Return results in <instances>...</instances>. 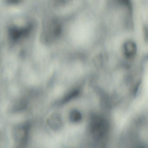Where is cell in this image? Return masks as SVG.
Segmentation results:
<instances>
[{"label": "cell", "instance_id": "1", "mask_svg": "<svg viewBox=\"0 0 148 148\" xmlns=\"http://www.w3.org/2000/svg\"><path fill=\"white\" fill-rule=\"evenodd\" d=\"M108 125L107 122L99 116L93 117L91 124V132L93 137L97 140L103 139L107 134Z\"/></svg>", "mask_w": 148, "mask_h": 148}, {"label": "cell", "instance_id": "2", "mask_svg": "<svg viewBox=\"0 0 148 148\" xmlns=\"http://www.w3.org/2000/svg\"><path fill=\"white\" fill-rule=\"evenodd\" d=\"M29 126L24 124L16 127L14 131V136L17 142L21 146H24L27 143Z\"/></svg>", "mask_w": 148, "mask_h": 148}, {"label": "cell", "instance_id": "3", "mask_svg": "<svg viewBox=\"0 0 148 148\" xmlns=\"http://www.w3.org/2000/svg\"><path fill=\"white\" fill-rule=\"evenodd\" d=\"M124 55L128 58L133 57L136 53L137 51V46L134 42L129 41L125 42L123 46Z\"/></svg>", "mask_w": 148, "mask_h": 148}, {"label": "cell", "instance_id": "4", "mask_svg": "<svg viewBox=\"0 0 148 148\" xmlns=\"http://www.w3.org/2000/svg\"><path fill=\"white\" fill-rule=\"evenodd\" d=\"M48 123L50 127L54 129H57L61 125V120L58 115L54 114L49 117Z\"/></svg>", "mask_w": 148, "mask_h": 148}, {"label": "cell", "instance_id": "5", "mask_svg": "<svg viewBox=\"0 0 148 148\" xmlns=\"http://www.w3.org/2000/svg\"><path fill=\"white\" fill-rule=\"evenodd\" d=\"M9 34L11 38L16 39L23 34V29H20L16 27H12L9 29Z\"/></svg>", "mask_w": 148, "mask_h": 148}, {"label": "cell", "instance_id": "6", "mask_svg": "<svg viewBox=\"0 0 148 148\" xmlns=\"http://www.w3.org/2000/svg\"><path fill=\"white\" fill-rule=\"evenodd\" d=\"M82 115L79 112L76 110L71 111L69 115L70 120L73 122H78L81 119Z\"/></svg>", "mask_w": 148, "mask_h": 148}, {"label": "cell", "instance_id": "7", "mask_svg": "<svg viewBox=\"0 0 148 148\" xmlns=\"http://www.w3.org/2000/svg\"><path fill=\"white\" fill-rule=\"evenodd\" d=\"M79 93V91L77 90H74L71 91L64 97L62 100L61 103H64L67 102L77 96L78 95Z\"/></svg>", "mask_w": 148, "mask_h": 148}, {"label": "cell", "instance_id": "8", "mask_svg": "<svg viewBox=\"0 0 148 148\" xmlns=\"http://www.w3.org/2000/svg\"><path fill=\"white\" fill-rule=\"evenodd\" d=\"M27 106V103L25 100L21 99L16 102L14 105V110L18 111L25 108Z\"/></svg>", "mask_w": 148, "mask_h": 148}, {"label": "cell", "instance_id": "9", "mask_svg": "<svg viewBox=\"0 0 148 148\" xmlns=\"http://www.w3.org/2000/svg\"><path fill=\"white\" fill-rule=\"evenodd\" d=\"M143 33L144 36V37L145 39V40L147 41L148 33L147 29V27L145 25H144L143 27Z\"/></svg>", "mask_w": 148, "mask_h": 148}]
</instances>
